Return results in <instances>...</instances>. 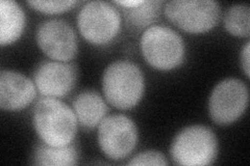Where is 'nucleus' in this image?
<instances>
[{
    "mask_svg": "<svg viewBox=\"0 0 250 166\" xmlns=\"http://www.w3.org/2000/svg\"><path fill=\"white\" fill-rule=\"evenodd\" d=\"M249 92L244 81L228 78L216 84L208 98V112L212 121L220 126L237 122L248 106Z\"/></svg>",
    "mask_w": 250,
    "mask_h": 166,
    "instance_id": "8",
    "label": "nucleus"
},
{
    "mask_svg": "<svg viewBox=\"0 0 250 166\" xmlns=\"http://www.w3.org/2000/svg\"><path fill=\"white\" fill-rule=\"evenodd\" d=\"M78 159L80 152L74 144L52 147L41 141L34 151L33 163L44 166H72L77 164Z\"/></svg>",
    "mask_w": 250,
    "mask_h": 166,
    "instance_id": "14",
    "label": "nucleus"
},
{
    "mask_svg": "<svg viewBox=\"0 0 250 166\" xmlns=\"http://www.w3.org/2000/svg\"><path fill=\"white\" fill-rule=\"evenodd\" d=\"M163 1H145L132 9H124V15L128 25L135 29L150 27L152 23L159 18Z\"/></svg>",
    "mask_w": 250,
    "mask_h": 166,
    "instance_id": "15",
    "label": "nucleus"
},
{
    "mask_svg": "<svg viewBox=\"0 0 250 166\" xmlns=\"http://www.w3.org/2000/svg\"><path fill=\"white\" fill-rule=\"evenodd\" d=\"M78 1H72V0H67V1H27V4L31 9L47 15H58L62 14L72 10L75 5H77Z\"/></svg>",
    "mask_w": 250,
    "mask_h": 166,
    "instance_id": "17",
    "label": "nucleus"
},
{
    "mask_svg": "<svg viewBox=\"0 0 250 166\" xmlns=\"http://www.w3.org/2000/svg\"><path fill=\"white\" fill-rule=\"evenodd\" d=\"M224 27L233 37H247L250 34V9L247 4L229 6L224 14Z\"/></svg>",
    "mask_w": 250,
    "mask_h": 166,
    "instance_id": "16",
    "label": "nucleus"
},
{
    "mask_svg": "<svg viewBox=\"0 0 250 166\" xmlns=\"http://www.w3.org/2000/svg\"><path fill=\"white\" fill-rule=\"evenodd\" d=\"M163 10L172 24L193 35L212 30L221 17L220 4L213 0H171Z\"/></svg>",
    "mask_w": 250,
    "mask_h": 166,
    "instance_id": "6",
    "label": "nucleus"
},
{
    "mask_svg": "<svg viewBox=\"0 0 250 166\" xmlns=\"http://www.w3.org/2000/svg\"><path fill=\"white\" fill-rule=\"evenodd\" d=\"M105 101L95 91H84L78 93L72 103L78 124L88 130L97 128L108 111Z\"/></svg>",
    "mask_w": 250,
    "mask_h": 166,
    "instance_id": "12",
    "label": "nucleus"
},
{
    "mask_svg": "<svg viewBox=\"0 0 250 166\" xmlns=\"http://www.w3.org/2000/svg\"><path fill=\"white\" fill-rule=\"evenodd\" d=\"M97 128L99 148L109 159L123 160L134 153L139 132L131 118L124 114L106 115Z\"/></svg>",
    "mask_w": 250,
    "mask_h": 166,
    "instance_id": "7",
    "label": "nucleus"
},
{
    "mask_svg": "<svg viewBox=\"0 0 250 166\" xmlns=\"http://www.w3.org/2000/svg\"><path fill=\"white\" fill-rule=\"evenodd\" d=\"M33 124L44 144L65 147L73 144L78 121L72 107L57 98L44 97L36 103Z\"/></svg>",
    "mask_w": 250,
    "mask_h": 166,
    "instance_id": "1",
    "label": "nucleus"
},
{
    "mask_svg": "<svg viewBox=\"0 0 250 166\" xmlns=\"http://www.w3.org/2000/svg\"><path fill=\"white\" fill-rule=\"evenodd\" d=\"M249 50H250V44L249 42L246 43V45L243 47L241 53V65L242 69L244 70V73L246 77H249L250 74V67H249Z\"/></svg>",
    "mask_w": 250,
    "mask_h": 166,
    "instance_id": "19",
    "label": "nucleus"
},
{
    "mask_svg": "<svg viewBox=\"0 0 250 166\" xmlns=\"http://www.w3.org/2000/svg\"><path fill=\"white\" fill-rule=\"evenodd\" d=\"M140 49L147 64L159 71L176 69L186 56V44L182 36L163 25L145 29L140 38Z\"/></svg>",
    "mask_w": 250,
    "mask_h": 166,
    "instance_id": "3",
    "label": "nucleus"
},
{
    "mask_svg": "<svg viewBox=\"0 0 250 166\" xmlns=\"http://www.w3.org/2000/svg\"><path fill=\"white\" fill-rule=\"evenodd\" d=\"M36 42L47 57L57 61H71L78 51V39L74 28L61 19L42 22L37 29Z\"/></svg>",
    "mask_w": 250,
    "mask_h": 166,
    "instance_id": "9",
    "label": "nucleus"
},
{
    "mask_svg": "<svg viewBox=\"0 0 250 166\" xmlns=\"http://www.w3.org/2000/svg\"><path fill=\"white\" fill-rule=\"evenodd\" d=\"M168 164L166 157L161 152L148 149L145 152H141L134 156L128 161L127 165H156L165 166Z\"/></svg>",
    "mask_w": 250,
    "mask_h": 166,
    "instance_id": "18",
    "label": "nucleus"
},
{
    "mask_svg": "<svg viewBox=\"0 0 250 166\" xmlns=\"http://www.w3.org/2000/svg\"><path fill=\"white\" fill-rule=\"evenodd\" d=\"M25 13L13 0L0 1V44L10 46L17 42L25 27Z\"/></svg>",
    "mask_w": 250,
    "mask_h": 166,
    "instance_id": "13",
    "label": "nucleus"
},
{
    "mask_svg": "<svg viewBox=\"0 0 250 166\" xmlns=\"http://www.w3.org/2000/svg\"><path fill=\"white\" fill-rule=\"evenodd\" d=\"M76 66L70 62L46 60L37 67L34 82L44 97L62 98L73 91L77 82Z\"/></svg>",
    "mask_w": 250,
    "mask_h": 166,
    "instance_id": "10",
    "label": "nucleus"
},
{
    "mask_svg": "<svg viewBox=\"0 0 250 166\" xmlns=\"http://www.w3.org/2000/svg\"><path fill=\"white\" fill-rule=\"evenodd\" d=\"M170 155L177 165H210L218 156V139L206 126H189L176 134L170 147Z\"/></svg>",
    "mask_w": 250,
    "mask_h": 166,
    "instance_id": "4",
    "label": "nucleus"
},
{
    "mask_svg": "<svg viewBox=\"0 0 250 166\" xmlns=\"http://www.w3.org/2000/svg\"><path fill=\"white\" fill-rule=\"evenodd\" d=\"M103 92L109 105L120 110L136 107L145 92L142 70L129 60H116L109 64L103 75Z\"/></svg>",
    "mask_w": 250,
    "mask_h": 166,
    "instance_id": "2",
    "label": "nucleus"
},
{
    "mask_svg": "<svg viewBox=\"0 0 250 166\" xmlns=\"http://www.w3.org/2000/svg\"><path fill=\"white\" fill-rule=\"evenodd\" d=\"M122 17L114 3L90 1L77 15V28L85 41L95 46L107 45L118 37Z\"/></svg>",
    "mask_w": 250,
    "mask_h": 166,
    "instance_id": "5",
    "label": "nucleus"
},
{
    "mask_svg": "<svg viewBox=\"0 0 250 166\" xmlns=\"http://www.w3.org/2000/svg\"><path fill=\"white\" fill-rule=\"evenodd\" d=\"M33 80L19 72L3 70L0 74V107L4 111H20L37 97Z\"/></svg>",
    "mask_w": 250,
    "mask_h": 166,
    "instance_id": "11",
    "label": "nucleus"
}]
</instances>
